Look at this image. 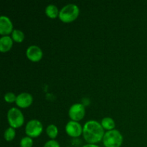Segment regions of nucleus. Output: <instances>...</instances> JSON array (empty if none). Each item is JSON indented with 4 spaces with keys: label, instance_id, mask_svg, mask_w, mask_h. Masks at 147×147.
Listing matches in <instances>:
<instances>
[{
    "label": "nucleus",
    "instance_id": "nucleus-19",
    "mask_svg": "<svg viewBox=\"0 0 147 147\" xmlns=\"http://www.w3.org/2000/svg\"><path fill=\"white\" fill-rule=\"evenodd\" d=\"M44 147H60V146L57 141L50 140L45 144Z\"/></svg>",
    "mask_w": 147,
    "mask_h": 147
},
{
    "label": "nucleus",
    "instance_id": "nucleus-17",
    "mask_svg": "<svg viewBox=\"0 0 147 147\" xmlns=\"http://www.w3.org/2000/svg\"><path fill=\"white\" fill-rule=\"evenodd\" d=\"M33 145V141L30 136H26L22 138L20 141V146L21 147H32Z\"/></svg>",
    "mask_w": 147,
    "mask_h": 147
},
{
    "label": "nucleus",
    "instance_id": "nucleus-15",
    "mask_svg": "<svg viewBox=\"0 0 147 147\" xmlns=\"http://www.w3.org/2000/svg\"><path fill=\"white\" fill-rule=\"evenodd\" d=\"M24 33L20 30H14L12 32V40L17 42H21L24 40Z\"/></svg>",
    "mask_w": 147,
    "mask_h": 147
},
{
    "label": "nucleus",
    "instance_id": "nucleus-16",
    "mask_svg": "<svg viewBox=\"0 0 147 147\" xmlns=\"http://www.w3.org/2000/svg\"><path fill=\"white\" fill-rule=\"evenodd\" d=\"M14 137H15V131H14V128H8L4 132V139L9 142V141L13 140Z\"/></svg>",
    "mask_w": 147,
    "mask_h": 147
},
{
    "label": "nucleus",
    "instance_id": "nucleus-12",
    "mask_svg": "<svg viewBox=\"0 0 147 147\" xmlns=\"http://www.w3.org/2000/svg\"><path fill=\"white\" fill-rule=\"evenodd\" d=\"M45 12L46 14L50 18H55L57 17V16L59 14L60 11H58V9L54 4H49L45 9Z\"/></svg>",
    "mask_w": 147,
    "mask_h": 147
},
{
    "label": "nucleus",
    "instance_id": "nucleus-2",
    "mask_svg": "<svg viewBox=\"0 0 147 147\" xmlns=\"http://www.w3.org/2000/svg\"><path fill=\"white\" fill-rule=\"evenodd\" d=\"M79 7L76 4H69L61 9L59 12V17L64 22H70L78 17Z\"/></svg>",
    "mask_w": 147,
    "mask_h": 147
},
{
    "label": "nucleus",
    "instance_id": "nucleus-3",
    "mask_svg": "<svg viewBox=\"0 0 147 147\" xmlns=\"http://www.w3.org/2000/svg\"><path fill=\"white\" fill-rule=\"evenodd\" d=\"M103 140L105 147H120L123 143V136L119 131L113 129L105 133Z\"/></svg>",
    "mask_w": 147,
    "mask_h": 147
},
{
    "label": "nucleus",
    "instance_id": "nucleus-8",
    "mask_svg": "<svg viewBox=\"0 0 147 147\" xmlns=\"http://www.w3.org/2000/svg\"><path fill=\"white\" fill-rule=\"evenodd\" d=\"M12 30L13 24L10 19L7 16H1L0 17V34L6 36V34H10Z\"/></svg>",
    "mask_w": 147,
    "mask_h": 147
},
{
    "label": "nucleus",
    "instance_id": "nucleus-9",
    "mask_svg": "<svg viewBox=\"0 0 147 147\" xmlns=\"http://www.w3.org/2000/svg\"><path fill=\"white\" fill-rule=\"evenodd\" d=\"M27 57L34 62L39 61L42 57V51L41 49L36 45H31L27 48L26 52Z\"/></svg>",
    "mask_w": 147,
    "mask_h": 147
},
{
    "label": "nucleus",
    "instance_id": "nucleus-5",
    "mask_svg": "<svg viewBox=\"0 0 147 147\" xmlns=\"http://www.w3.org/2000/svg\"><path fill=\"white\" fill-rule=\"evenodd\" d=\"M42 124L38 120H31L27 123L25 128L26 134L30 137H37L42 131Z\"/></svg>",
    "mask_w": 147,
    "mask_h": 147
},
{
    "label": "nucleus",
    "instance_id": "nucleus-20",
    "mask_svg": "<svg viewBox=\"0 0 147 147\" xmlns=\"http://www.w3.org/2000/svg\"><path fill=\"white\" fill-rule=\"evenodd\" d=\"M83 147H100L96 144H88L84 145Z\"/></svg>",
    "mask_w": 147,
    "mask_h": 147
},
{
    "label": "nucleus",
    "instance_id": "nucleus-1",
    "mask_svg": "<svg viewBox=\"0 0 147 147\" xmlns=\"http://www.w3.org/2000/svg\"><path fill=\"white\" fill-rule=\"evenodd\" d=\"M83 134L85 140L88 143L92 144L101 141L105 134L101 124L93 120L88 121L85 123L83 129Z\"/></svg>",
    "mask_w": 147,
    "mask_h": 147
},
{
    "label": "nucleus",
    "instance_id": "nucleus-13",
    "mask_svg": "<svg viewBox=\"0 0 147 147\" xmlns=\"http://www.w3.org/2000/svg\"><path fill=\"white\" fill-rule=\"evenodd\" d=\"M101 126H103V129H106L107 130H113L115 127V122L111 118L106 117L101 121Z\"/></svg>",
    "mask_w": 147,
    "mask_h": 147
},
{
    "label": "nucleus",
    "instance_id": "nucleus-11",
    "mask_svg": "<svg viewBox=\"0 0 147 147\" xmlns=\"http://www.w3.org/2000/svg\"><path fill=\"white\" fill-rule=\"evenodd\" d=\"M13 41L9 36H3L0 38V50L1 53L9 51L12 47Z\"/></svg>",
    "mask_w": 147,
    "mask_h": 147
},
{
    "label": "nucleus",
    "instance_id": "nucleus-10",
    "mask_svg": "<svg viewBox=\"0 0 147 147\" xmlns=\"http://www.w3.org/2000/svg\"><path fill=\"white\" fill-rule=\"evenodd\" d=\"M32 96L28 93H22L17 96L16 104L21 108H27L32 103Z\"/></svg>",
    "mask_w": 147,
    "mask_h": 147
},
{
    "label": "nucleus",
    "instance_id": "nucleus-7",
    "mask_svg": "<svg viewBox=\"0 0 147 147\" xmlns=\"http://www.w3.org/2000/svg\"><path fill=\"white\" fill-rule=\"evenodd\" d=\"M65 131L69 136L72 137H78L83 132V129L78 122L70 121L66 125Z\"/></svg>",
    "mask_w": 147,
    "mask_h": 147
},
{
    "label": "nucleus",
    "instance_id": "nucleus-18",
    "mask_svg": "<svg viewBox=\"0 0 147 147\" xmlns=\"http://www.w3.org/2000/svg\"><path fill=\"white\" fill-rule=\"evenodd\" d=\"M16 99H17V96L11 92H9L4 95V100L8 103H12V102L16 101Z\"/></svg>",
    "mask_w": 147,
    "mask_h": 147
},
{
    "label": "nucleus",
    "instance_id": "nucleus-14",
    "mask_svg": "<svg viewBox=\"0 0 147 147\" xmlns=\"http://www.w3.org/2000/svg\"><path fill=\"white\" fill-rule=\"evenodd\" d=\"M46 131H47V134L49 136V137L51 138V139H55L57 136V134H58V130H57V126L54 124L49 125L47 127Z\"/></svg>",
    "mask_w": 147,
    "mask_h": 147
},
{
    "label": "nucleus",
    "instance_id": "nucleus-4",
    "mask_svg": "<svg viewBox=\"0 0 147 147\" xmlns=\"http://www.w3.org/2000/svg\"><path fill=\"white\" fill-rule=\"evenodd\" d=\"M7 119L11 127L19 128L24 123V116L21 111L17 108H11L7 113Z\"/></svg>",
    "mask_w": 147,
    "mask_h": 147
},
{
    "label": "nucleus",
    "instance_id": "nucleus-6",
    "mask_svg": "<svg viewBox=\"0 0 147 147\" xmlns=\"http://www.w3.org/2000/svg\"><path fill=\"white\" fill-rule=\"evenodd\" d=\"M85 113L86 111H85L84 106L80 103H76L69 109V116L72 120L75 121L81 120L84 117Z\"/></svg>",
    "mask_w": 147,
    "mask_h": 147
}]
</instances>
